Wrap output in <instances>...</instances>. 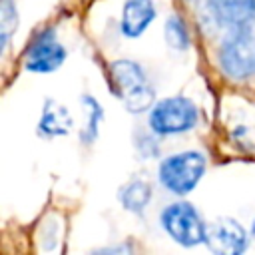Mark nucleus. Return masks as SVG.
<instances>
[{"label": "nucleus", "instance_id": "obj_7", "mask_svg": "<svg viewBox=\"0 0 255 255\" xmlns=\"http://www.w3.org/2000/svg\"><path fill=\"white\" fill-rule=\"evenodd\" d=\"M205 245L215 255H239L249 245V235L241 223L231 217H219L207 223Z\"/></svg>", "mask_w": 255, "mask_h": 255}, {"label": "nucleus", "instance_id": "obj_5", "mask_svg": "<svg viewBox=\"0 0 255 255\" xmlns=\"http://www.w3.org/2000/svg\"><path fill=\"white\" fill-rule=\"evenodd\" d=\"M161 229L181 247H195L205 243L207 223L189 201H173L159 213Z\"/></svg>", "mask_w": 255, "mask_h": 255}, {"label": "nucleus", "instance_id": "obj_4", "mask_svg": "<svg viewBox=\"0 0 255 255\" xmlns=\"http://www.w3.org/2000/svg\"><path fill=\"white\" fill-rule=\"evenodd\" d=\"M199 122V110L185 96H169L157 100L149 108L147 124L155 135H177L191 131Z\"/></svg>", "mask_w": 255, "mask_h": 255}, {"label": "nucleus", "instance_id": "obj_11", "mask_svg": "<svg viewBox=\"0 0 255 255\" xmlns=\"http://www.w3.org/2000/svg\"><path fill=\"white\" fill-rule=\"evenodd\" d=\"M153 189L145 179H131L120 189V203L129 213H141L151 201Z\"/></svg>", "mask_w": 255, "mask_h": 255}, {"label": "nucleus", "instance_id": "obj_13", "mask_svg": "<svg viewBox=\"0 0 255 255\" xmlns=\"http://www.w3.org/2000/svg\"><path fill=\"white\" fill-rule=\"evenodd\" d=\"M163 36H165V42L171 50H177V52H185L189 48V32H187V26L185 22L177 16V14H171L167 20H165V26H163Z\"/></svg>", "mask_w": 255, "mask_h": 255}, {"label": "nucleus", "instance_id": "obj_9", "mask_svg": "<svg viewBox=\"0 0 255 255\" xmlns=\"http://www.w3.org/2000/svg\"><path fill=\"white\" fill-rule=\"evenodd\" d=\"M155 20L153 0H126L120 16V30L126 38H139Z\"/></svg>", "mask_w": 255, "mask_h": 255}, {"label": "nucleus", "instance_id": "obj_14", "mask_svg": "<svg viewBox=\"0 0 255 255\" xmlns=\"http://www.w3.org/2000/svg\"><path fill=\"white\" fill-rule=\"evenodd\" d=\"M18 28V10L14 0H2L0 8V46L2 50L6 48L12 32Z\"/></svg>", "mask_w": 255, "mask_h": 255}, {"label": "nucleus", "instance_id": "obj_2", "mask_svg": "<svg viewBox=\"0 0 255 255\" xmlns=\"http://www.w3.org/2000/svg\"><path fill=\"white\" fill-rule=\"evenodd\" d=\"M207 169V159L197 149H185L163 157L157 165L159 183L173 195L191 193Z\"/></svg>", "mask_w": 255, "mask_h": 255}, {"label": "nucleus", "instance_id": "obj_15", "mask_svg": "<svg viewBox=\"0 0 255 255\" xmlns=\"http://www.w3.org/2000/svg\"><path fill=\"white\" fill-rule=\"evenodd\" d=\"M251 235H253V239H255V219H253V223H251Z\"/></svg>", "mask_w": 255, "mask_h": 255}, {"label": "nucleus", "instance_id": "obj_10", "mask_svg": "<svg viewBox=\"0 0 255 255\" xmlns=\"http://www.w3.org/2000/svg\"><path fill=\"white\" fill-rule=\"evenodd\" d=\"M74 128V120L66 106H62L56 100H46L40 120H38V135L52 139L60 135H68Z\"/></svg>", "mask_w": 255, "mask_h": 255}, {"label": "nucleus", "instance_id": "obj_1", "mask_svg": "<svg viewBox=\"0 0 255 255\" xmlns=\"http://www.w3.org/2000/svg\"><path fill=\"white\" fill-rule=\"evenodd\" d=\"M108 82L114 96L129 114H143L155 104L153 86L145 70L133 60H116L108 68Z\"/></svg>", "mask_w": 255, "mask_h": 255}, {"label": "nucleus", "instance_id": "obj_6", "mask_svg": "<svg viewBox=\"0 0 255 255\" xmlns=\"http://www.w3.org/2000/svg\"><path fill=\"white\" fill-rule=\"evenodd\" d=\"M66 56L68 52L58 42L56 30L44 28L30 40L24 52V68L34 74H50V72H56L64 64Z\"/></svg>", "mask_w": 255, "mask_h": 255}, {"label": "nucleus", "instance_id": "obj_8", "mask_svg": "<svg viewBox=\"0 0 255 255\" xmlns=\"http://www.w3.org/2000/svg\"><path fill=\"white\" fill-rule=\"evenodd\" d=\"M207 10L219 26L229 30L255 22V0H207Z\"/></svg>", "mask_w": 255, "mask_h": 255}, {"label": "nucleus", "instance_id": "obj_3", "mask_svg": "<svg viewBox=\"0 0 255 255\" xmlns=\"http://www.w3.org/2000/svg\"><path fill=\"white\" fill-rule=\"evenodd\" d=\"M219 66L233 80L255 76V22L229 30L219 48Z\"/></svg>", "mask_w": 255, "mask_h": 255}, {"label": "nucleus", "instance_id": "obj_12", "mask_svg": "<svg viewBox=\"0 0 255 255\" xmlns=\"http://www.w3.org/2000/svg\"><path fill=\"white\" fill-rule=\"evenodd\" d=\"M82 108H84L86 124H84V128L80 129V139H82L86 145H90V143L98 137V129H100V124H102V120H104V108H102V104H100L96 98H92V96H88V94L82 98Z\"/></svg>", "mask_w": 255, "mask_h": 255}]
</instances>
